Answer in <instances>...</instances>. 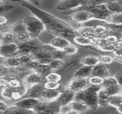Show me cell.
<instances>
[{"label":"cell","mask_w":122,"mask_h":114,"mask_svg":"<svg viewBox=\"0 0 122 114\" xmlns=\"http://www.w3.org/2000/svg\"><path fill=\"white\" fill-rule=\"evenodd\" d=\"M109 106L115 108L119 114H122V94L109 96Z\"/></svg>","instance_id":"44dd1931"},{"label":"cell","mask_w":122,"mask_h":114,"mask_svg":"<svg viewBox=\"0 0 122 114\" xmlns=\"http://www.w3.org/2000/svg\"><path fill=\"white\" fill-rule=\"evenodd\" d=\"M11 71H14L6 68L4 65H0V76H4L5 74H7L8 73H10Z\"/></svg>","instance_id":"ee69618b"},{"label":"cell","mask_w":122,"mask_h":114,"mask_svg":"<svg viewBox=\"0 0 122 114\" xmlns=\"http://www.w3.org/2000/svg\"><path fill=\"white\" fill-rule=\"evenodd\" d=\"M107 9L110 13H117L122 12V6L121 1H112L105 2Z\"/></svg>","instance_id":"f1b7e54d"},{"label":"cell","mask_w":122,"mask_h":114,"mask_svg":"<svg viewBox=\"0 0 122 114\" xmlns=\"http://www.w3.org/2000/svg\"><path fill=\"white\" fill-rule=\"evenodd\" d=\"M17 45H18V53L32 54L36 50L41 47L43 44H41L37 39L29 38L25 41L18 43Z\"/></svg>","instance_id":"52a82bcc"},{"label":"cell","mask_w":122,"mask_h":114,"mask_svg":"<svg viewBox=\"0 0 122 114\" xmlns=\"http://www.w3.org/2000/svg\"><path fill=\"white\" fill-rule=\"evenodd\" d=\"M106 23L114 26H121L122 22V13H110L106 19Z\"/></svg>","instance_id":"603a6c76"},{"label":"cell","mask_w":122,"mask_h":114,"mask_svg":"<svg viewBox=\"0 0 122 114\" xmlns=\"http://www.w3.org/2000/svg\"><path fill=\"white\" fill-rule=\"evenodd\" d=\"M115 78L117 79L118 83L119 84L122 85V73H118L116 76H115Z\"/></svg>","instance_id":"7dc6e473"},{"label":"cell","mask_w":122,"mask_h":114,"mask_svg":"<svg viewBox=\"0 0 122 114\" xmlns=\"http://www.w3.org/2000/svg\"><path fill=\"white\" fill-rule=\"evenodd\" d=\"M70 109H71V113H76V114H82L86 113L88 111L90 110L89 106L84 102L81 101L77 100H73L71 103L69 104Z\"/></svg>","instance_id":"2e32d148"},{"label":"cell","mask_w":122,"mask_h":114,"mask_svg":"<svg viewBox=\"0 0 122 114\" xmlns=\"http://www.w3.org/2000/svg\"><path fill=\"white\" fill-rule=\"evenodd\" d=\"M121 1V0H105V1Z\"/></svg>","instance_id":"816d5d0a"},{"label":"cell","mask_w":122,"mask_h":114,"mask_svg":"<svg viewBox=\"0 0 122 114\" xmlns=\"http://www.w3.org/2000/svg\"><path fill=\"white\" fill-rule=\"evenodd\" d=\"M20 65H21V63H20L19 59L16 55L6 58L4 63V66H6V68L9 69L14 71H15V69L19 67Z\"/></svg>","instance_id":"d4e9b609"},{"label":"cell","mask_w":122,"mask_h":114,"mask_svg":"<svg viewBox=\"0 0 122 114\" xmlns=\"http://www.w3.org/2000/svg\"><path fill=\"white\" fill-rule=\"evenodd\" d=\"M51 57H52V59H59V60L65 61L69 59V56L68 54H66L63 49H54L51 51Z\"/></svg>","instance_id":"e575fe53"},{"label":"cell","mask_w":122,"mask_h":114,"mask_svg":"<svg viewBox=\"0 0 122 114\" xmlns=\"http://www.w3.org/2000/svg\"><path fill=\"white\" fill-rule=\"evenodd\" d=\"M5 57L2 56L0 55V65H4V61H5Z\"/></svg>","instance_id":"c3c4849f"},{"label":"cell","mask_w":122,"mask_h":114,"mask_svg":"<svg viewBox=\"0 0 122 114\" xmlns=\"http://www.w3.org/2000/svg\"><path fill=\"white\" fill-rule=\"evenodd\" d=\"M76 31L80 35H82V36H86V37H89V38H91V39H93L99 38L96 34V33L94 32V30L93 26H84V25H82V26L79 27L77 29Z\"/></svg>","instance_id":"7402d4cb"},{"label":"cell","mask_w":122,"mask_h":114,"mask_svg":"<svg viewBox=\"0 0 122 114\" xmlns=\"http://www.w3.org/2000/svg\"><path fill=\"white\" fill-rule=\"evenodd\" d=\"M107 94L109 95V96L117 95V94H122V87L121 84H116L114 86H112L110 87H108L107 89H104Z\"/></svg>","instance_id":"8d00e7d4"},{"label":"cell","mask_w":122,"mask_h":114,"mask_svg":"<svg viewBox=\"0 0 122 114\" xmlns=\"http://www.w3.org/2000/svg\"><path fill=\"white\" fill-rule=\"evenodd\" d=\"M60 104L56 100L41 101L33 109L34 114H59Z\"/></svg>","instance_id":"277c9868"},{"label":"cell","mask_w":122,"mask_h":114,"mask_svg":"<svg viewBox=\"0 0 122 114\" xmlns=\"http://www.w3.org/2000/svg\"><path fill=\"white\" fill-rule=\"evenodd\" d=\"M44 89L58 90L60 92L63 91L66 89V86H64L62 84H61L60 82H56V81H45L44 83Z\"/></svg>","instance_id":"d6a6232c"},{"label":"cell","mask_w":122,"mask_h":114,"mask_svg":"<svg viewBox=\"0 0 122 114\" xmlns=\"http://www.w3.org/2000/svg\"><path fill=\"white\" fill-rule=\"evenodd\" d=\"M85 9L89 11L94 16V19L102 20L106 21L107 17L110 14V12L106 7L105 3L95 5V6H85Z\"/></svg>","instance_id":"ba28073f"},{"label":"cell","mask_w":122,"mask_h":114,"mask_svg":"<svg viewBox=\"0 0 122 114\" xmlns=\"http://www.w3.org/2000/svg\"><path fill=\"white\" fill-rule=\"evenodd\" d=\"M118 84L119 83H118L117 79L115 78V76H112L109 75V76L103 79V81H102V84L101 85V88L107 89L108 87H110L112 86H114V85H116Z\"/></svg>","instance_id":"d590c367"},{"label":"cell","mask_w":122,"mask_h":114,"mask_svg":"<svg viewBox=\"0 0 122 114\" xmlns=\"http://www.w3.org/2000/svg\"><path fill=\"white\" fill-rule=\"evenodd\" d=\"M22 21L26 27V32L30 38L37 39L46 29L45 24L36 16H28Z\"/></svg>","instance_id":"7a4b0ae2"},{"label":"cell","mask_w":122,"mask_h":114,"mask_svg":"<svg viewBox=\"0 0 122 114\" xmlns=\"http://www.w3.org/2000/svg\"><path fill=\"white\" fill-rule=\"evenodd\" d=\"M7 21H8V19L5 16L0 15V26H4L6 24Z\"/></svg>","instance_id":"bcb514c9"},{"label":"cell","mask_w":122,"mask_h":114,"mask_svg":"<svg viewBox=\"0 0 122 114\" xmlns=\"http://www.w3.org/2000/svg\"><path fill=\"white\" fill-rule=\"evenodd\" d=\"M33 71L43 77L46 76L50 72L53 71L48 65V64H39Z\"/></svg>","instance_id":"1f68e13d"},{"label":"cell","mask_w":122,"mask_h":114,"mask_svg":"<svg viewBox=\"0 0 122 114\" xmlns=\"http://www.w3.org/2000/svg\"><path fill=\"white\" fill-rule=\"evenodd\" d=\"M44 79L45 81H47L60 82L61 80V76L54 71H51L44 76Z\"/></svg>","instance_id":"ab89813d"},{"label":"cell","mask_w":122,"mask_h":114,"mask_svg":"<svg viewBox=\"0 0 122 114\" xmlns=\"http://www.w3.org/2000/svg\"><path fill=\"white\" fill-rule=\"evenodd\" d=\"M93 28H94V32L99 38L103 37L104 35H106L110 29V28L106 26L104 23L98 24L95 25L94 26H93Z\"/></svg>","instance_id":"836d02e7"},{"label":"cell","mask_w":122,"mask_h":114,"mask_svg":"<svg viewBox=\"0 0 122 114\" xmlns=\"http://www.w3.org/2000/svg\"><path fill=\"white\" fill-rule=\"evenodd\" d=\"M74 96L75 92L66 87V89L60 93L59 96L56 100L59 103L60 105H66L69 104L74 99Z\"/></svg>","instance_id":"9a60e30c"},{"label":"cell","mask_w":122,"mask_h":114,"mask_svg":"<svg viewBox=\"0 0 122 114\" xmlns=\"http://www.w3.org/2000/svg\"><path fill=\"white\" fill-rule=\"evenodd\" d=\"M99 63L105 64V65H109L114 63L116 61V58L109 55H101L98 56Z\"/></svg>","instance_id":"74e56055"},{"label":"cell","mask_w":122,"mask_h":114,"mask_svg":"<svg viewBox=\"0 0 122 114\" xmlns=\"http://www.w3.org/2000/svg\"><path fill=\"white\" fill-rule=\"evenodd\" d=\"M8 106H9V104L6 101L0 100V114H4Z\"/></svg>","instance_id":"f6af8a7d"},{"label":"cell","mask_w":122,"mask_h":114,"mask_svg":"<svg viewBox=\"0 0 122 114\" xmlns=\"http://www.w3.org/2000/svg\"><path fill=\"white\" fill-rule=\"evenodd\" d=\"M85 6H89V0H60L56 5V9L61 11H69Z\"/></svg>","instance_id":"5b68a950"},{"label":"cell","mask_w":122,"mask_h":114,"mask_svg":"<svg viewBox=\"0 0 122 114\" xmlns=\"http://www.w3.org/2000/svg\"><path fill=\"white\" fill-rule=\"evenodd\" d=\"M44 83L35 84V85H33L31 86L28 87L27 92H26L24 97H31V98L40 99L41 93L43 91V89H44Z\"/></svg>","instance_id":"ac0fdd59"},{"label":"cell","mask_w":122,"mask_h":114,"mask_svg":"<svg viewBox=\"0 0 122 114\" xmlns=\"http://www.w3.org/2000/svg\"><path fill=\"white\" fill-rule=\"evenodd\" d=\"M1 35H2V32L0 31V40H1Z\"/></svg>","instance_id":"f5cc1de1"},{"label":"cell","mask_w":122,"mask_h":114,"mask_svg":"<svg viewBox=\"0 0 122 114\" xmlns=\"http://www.w3.org/2000/svg\"><path fill=\"white\" fill-rule=\"evenodd\" d=\"M88 78H74L69 81L68 85L66 86L67 89L73 91L74 92L76 93L79 92L86 86H89Z\"/></svg>","instance_id":"8fae6325"},{"label":"cell","mask_w":122,"mask_h":114,"mask_svg":"<svg viewBox=\"0 0 122 114\" xmlns=\"http://www.w3.org/2000/svg\"><path fill=\"white\" fill-rule=\"evenodd\" d=\"M69 44H71V42L67 39H66L64 37H62V36H56L54 37L50 41L49 45L51 46H52L54 49H63L64 48H65Z\"/></svg>","instance_id":"d6986e66"},{"label":"cell","mask_w":122,"mask_h":114,"mask_svg":"<svg viewBox=\"0 0 122 114\" xmlns=\"http://www.w3.org/2000/svg\"><path fill=\"white\" fill-rule=\"evenodd\" d=\"M71 109L69 104L61 105L59 109V114H70Z\"/></svg>","instance_id":"7bdbcfd3"},{"label":"cell","mask_w":122,"mask_h":114,"mask_svg":"<svg viewBox=\"0 0 122 114\" xmlns=\"http://www.w3.org/2000/svg\"><path fill=\"white\" fill-rule=\"evenodd\" d=\"M60 93L61 92L58 90L44 89L41 93L40 99L41 101H54L58 98Z\"/></svg>","instance_id":"ffe728a7"},{"label":"cell","mask_w":122,"mask_h":114,"mask_svg":"<svg viewBox=\"0 0 122 114\" xmlns=\"http://www.w3.org/2000/svg\"><path fill=\"white\" fill-rule=\"evenodd\" d=\"M92 66L83 65L74 74V78H89L92 75Z\"/></svg>","instance_id":"484cf974"},{"label":"cell","mask_w":122,"mask_h":114,"mask_svg":"<svg viewBox=\"0 0 122 114\" xmlns=\"http://www.w3.org/2000/svg\"><path fill=\"white\" fill-rule=\"evenodd\" d=\"M21 81L23 84H24L28 87H29L35 84L44 83L45 81V79H44V77L40 76L35 71H31L28 74L25 75L21 79Z\"/></svg>","instance_id":"7c38bea8"},{"label":"cell","mask_w":122,"mask_h":114,"mask_svg":"<svg viewBox=\"0 0 122 114\" xmlns=\"http://www.w3.org/2000/svg\"><path fill=\"white\" fill-rule=\"evenodd\" d=\"M0 45H1V41H0Z\"/></svg>","instance_id":"db71d44e"},{"label":"cell","mask_w":122,"mask_h":114,"mask_svg":"<svg viewBox=\"0 0 122 114\" xmlns=\"http://www.w3.org/2000/svg\"><path fill=\"white\" fill-rule=\"evenodd\" d=\"M4 114H34V111L22 109L15 104L8 106Z\"/></svg>","instance_id":"f546056e"},{"label":"cell","mask_w":122,"mask_h":114,"mask_svg":"<svg viewBox=\"0 0 122 114\" xmlns=\"http://www.w3.org/2000/svg\"><path fill=\"white\" fill-rule=\"evenodd\" d=\"M88 81L89 84L91 85H94V86H101L103 81V78L97 76H94L91 75L88 78Z\"/></svg>","instance_id":"60d3db41"},{"label":"cell","mask_w":122,"mask_h":114,"mask_svg":"<svg viewBox=\"0 0 122 114\" xmlns=\"http://www.w3.org/2000/svg\"><path fill=\"white\" fill-rule=\"evenodd\" d=\"M74 41L80 46H95V41L93 39L82 36V35H76L74 38Z\"/></svg>","instance_id":"cb8c5ba5"},{"label":"cell","mask_w":122,"mask_h":114,"mask_svg":"<svg viewBox=\"0 0 122 114\" xmlns=\"http://www.w3.org/2000/svg\"><path fill=\"white\" fill-rule=\"evenodd\" d=\"M64 63H65V61H64L52 59L48 63V65L49 66L51 69L54 71L55 70H57V69H59L60 68H61L64 65Z\"/></svg>","instance_id":"f35d334b"},{"label":"cell","mask_w":122,"mask_h":114,"mask_svg":"<svg viewBox=\"0 0 122 114\" xmlns=\"http://www.w3.org/2000/svg\"><path fill=\"white\" fill-rule=\"evenodd\" d=\"M92 75L94 76H97L102 78H105L108 76H109V71L107 67V65L98 63L95 66L92 67Z\"/></svg>","instance_id":"e0dca14e"},{"label":"cell","mask_w":122,"mask_h":114,"mask_svg":"<svg viewBox=\"0 0 122 114\" xmlns=\"http://www.w3.org/2000/svg\"><path fill=\"white\" fill-rule=\"evenodd\" d=\"M0 41H1V44H12V43L17 44V39H16V36L11 31L8 30V31L2 32Z\"/></svg>","instance_id":"83f0119b"},{"label":"cell","mask_w":122,"mask_h":114,"mask_svg":"<svg viewBox=\"0 0 122 114\" xmlns=\"http://www.w3.org/2000/svg\"><path fill=\"white\" fill-rule=\"evenodd\" d=\"M63 50L65 51V53L66 54H68L69 56H71V55H74L76 54L78 51H79V49L74 46V44H72L71 43L69 44V45H67L65 48L63 49Z\"/></svg>","instance_id":"b9f144b4"},{"label":"cell","mask_w":122,"mask_h":114,"mask_svg":"<svg viewBox=\"0 0 122 114\" xmlns=\"http://www.w3.org/2000/svg\"><path fill=\"white\" fill-rule=\"evenodd\" d=\"M97 99H98L99 107H107V106H109V96L104 89L101 88L99 90L97 94Z\"/></svg>","instance_id":"4316f807"},{"label":"cell","mask_w":122,"mask_h":114,"mask_svg":"<svg viewBox=\"0 0 122 114\" xmlns=\"http://www.w3.org/2000/svg\"><path fill=\"white\" fill-rule=\"evenodd\" d=\"M29 1H31L32 3L35 4H39V0H27Z\"/></svg>","instance_id":"681fc988"},{"label":"cell","mask_w":122,"mask_h":114,"mask_svg":"<svg viewBox=\"0 0 122 114\" xmlns=\"http://www.w3.org/2000/svg\"><path fill=\"white\" fill-rule=\"evenodd\" d=\"M54 49L52 46L49 45V48L46 45L43 44L41 47L36 50L31 54L34 60L36 61L39 64H48L51 59V51Z\"/></svg>","instance_id":"8992f818"},{"label":"cell","mask_w":122,"mask_h":114,"mask_svg":"<svg viewBox=\"0 0 122 114\" xmlns=\"http://www.w3.org/2000/svg\"><path fill=\"white\" fill-rule=\"evenodd\" d=\"M18 54V45L16 43L0 45V55L5 57H11Z\"/></svg>","instance_id":"5bb4252c"},{"label":"cell","mask_w":122,"mask_h":114,"mask_svg":"<svg viewBox=\"0 0 122 114\" xmlns=\"http://www.w3.org/2000/svg\"><path fill=\"white\" fill-rule=\"evenodd\" d=\"M41 101L40 99L37 98H31V97H24L19 99L17 101H15L14 104L18 106L22 109L26 110H31L34 109V107Z\"/></svg>","instance_id":"4fadbf2b"},{"label":"cell","mask_w":122,"mask_h":114,"mask_svg":"<svg viewBox=\"0 0 122 114\" xmlns=\"http://www.w3.org/2000/svg\"><path fill=\"white\" fill-rule=\"evenodd\" d=\"M9 30L10 31H11L16 36L17 44L30 38L26 32V27H25L24 24L22 20L16 21L14 24H12L10 26Z\"/></svg>","instance_id":"9c48e42d"},{"label":"cell","mask_w":122,"mask_h":114,"mask_svg":"<svg viewBox=\"0 0 122 114\" xmlns=\"http://www.w3.org/2000/svg\"><path fill=\"white\" fill-rule=\"evenodd\" d=\"M81 63L84 66H94L99 63L98 56L93 55H86L84 56L81 59Z\"/></svg>","instance_id":"4dcf8cb0"},{"label":"cell","mask_w":122,"mask_h":114,"mask_svg":"<svg viewBox=\"0 0 122 114\" xmlns=\"http://www.w3.org/2000/svg\"><path fill=\"white\" fill-rule=\"evenodd\" d=\"M4 0H0V5L3 4H4Z\"/></svg>","instance_id":"f907efd6"},{"label":"cell","mask_w":122,"mask_h":114,"mask_svg":"<svg viewBox=\"0 0 122 114\" xmlns=\"http://www.w3.org/2000/svg\"><path fill=\"white\" fill-rule=\"evenodd\" d=\"M27 90L28 86L24 84H22L17 87L6 86L1 88L0 91V96L5 100L15 102L24 98L27 92Z\"/></svg>","instance_id":"3957f363"},{"label":"cell","mask_w":122,"mask_h":114,"mask_svg":"<svg viewBox=\"0 0 122 114\" xmlns=\"http://www.w3.org/2000/svg\"><path fill=\"white\" fill-rule=\"evenodd\" d=\"M100 89L101 86L89 84V86L83 90L75 93L74 100L81 101L85 103L90 110H97V109H99L97 94Z\"/></svg>","instance_id":"6da1fadb"},{"label":"cell","mask_w":122,"mask_h":114,"mask_svg":"<svg viewBox=\"0 0 122 114\" xmlns=\"http://www.w3.org/2000/svg\"><path fill=\"white\" fill-rule=\"evenodd\" d=\"M69 17L71 21L81 24H84L87 21L94 19L93 15L86 9L77 10L71 13L69 15Z\"/></svg>","instance_id":"30bf717a"}]
</instances>
